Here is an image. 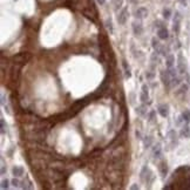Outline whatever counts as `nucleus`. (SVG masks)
Instances as JSON below:
<instances>
[{
	"label": "nucleus",
	"mask_w": 190,
	"mask_h": 190,
	"mask_svg": "<svg viewBox=\"0 0 190 190\" xmlns=\"http://www.w3.org/2000/svg\"><path fill=\"white\" fill-rule=\"evenodd\" d=\"M140 178L142 182H146L147 184L153 183V181L155 180V175L153 174V171L148 168V165H144L140 172Z\"/></svg>",
	"instance_id": "1"
},
{
	"label": "nucleus",
	"mask_w": 190,
	"mask_h": 190,
	"mask_svg": "<svg viewBox=\"0 0 190 190\" xmlns=\"http://www.w3.org/2000/svg\"><path fill=\"white\" fill-rule=\"evenodd\" d=\"M177 71L180 74H187L188 69H187V61H185V58L183 57L182 53H178L177 55Z\"/></svg>",
	"instance_id": "2"
},
{
	"label": "nucleus",
	"mask_w": 190,
	"mask_h": 190,
	"mask_svg": "<svg viewBox=\"0 0 190 190\" xmlns=\"http://www.w3.org/2000/svg\"><path fill=\"white\" fill-rule=\"evenodd\" d=\"M181 22H182V14L178 11H176L175 15H174V19H172V31H174V33H176V34L180 33Z\"/></svg>",
	"instance_id": "3"
},
{
	"label": "nucleus",
	"mask_w": 190,
	"mask_h": 190,
	"mask_svg": "<svg viewBox=\"0 0 190 190\" xmlns=\"http://www.w3.org/2000/svg\"><path fill=\"white\" fill-rule=\"evenodd\" d=\"M160 79H161L163 86H164L167 89H169V88L171 87V76H170L168 69H167V71H161V73H160Z\"/></svg>",
	"instance_id": "4"
},
{
	"label": "nucleus",
	"mask_w": 190,
	"mask_h": 190,
	"mask_svg": "<svg viewBox=\"0 0 190 190\" xmlns=\"http://www.w3.org/2000/svg\"><path fill=\"white\" fill-rule=\"evenodd\" d=\"M128 16H129V13H128V8L127 7H123L122 10H121L116 16V20L120 25H125L128 20Z\"/></svg>",
	"instance_id": "5"
},
{
	"label": "nucleus",
	"mask_w": 190,
	"mask_h": 190,
	"mask_svg": "<svg viewBox=\"0 0 190 190\" xmlns=\"http://www.w3.org/2000/svg\"><path fill=\"white\" fill-rule=\"evenodd\" d=\"M131 28H133V33L135 37H141L143 34V25L141 22H137V21H134L131 24Z\"/></svg>",
	"instance_id": "6"
},
{
	"label": "nucleus",
	"mask_w": 190,
	"mask_h": 190,
	"mask_svg": "<svg viewBox=\"0 0 190 190\" xmlns=\"http://www.w3.org/2000/svg\"><path fill=\"white\" fill-rule=\"evenodd\" d=\"M167 137H168V140L170 141V144H171L172 148H174L175 146H177L178 137H177V133H176V130H174V129L169 130L168 134H167Z\"/></svg>",
	"instance_id": "7"
},
{
	"label": "nucleus",
	"mask_w": 190,
	"mask_h": 190,
	"mask_svg": "<svg viewBox=\"0 0 190 190\" xmlns=\"http://www.w3.org/2000/svg\"><path fill=\"white\" fill-rule=\"evenodd\" d=\"M134 16L136 19L142 20V19H144V18H147V16H148V10L146 7H139L134 12Z\"/></svg>",
	"instance_id": "8"
},
{
	"label": "nucleus",
	"mask_w": 190,
	"mask_h": 190,
	"mask_svg": "<svg viewBox=\"0 0 190 190\" xmlns=\"http://www.w3.org/2000/svg\"><path fill=\"white\" fill-rule=\"evenodd\" d=\"M157 113L162 116V117H167L169 115V106L167 103H160L157 106Z\"/></svg>",
	"instance_id": "9"
},
{
	"label": "nucleus",
	"mask_w": 190,
	"mask_h": 190,
	"mask_svg": "<svg viewBox=\"0 0 190 190\" xmlns=\"http://www.w3.org/2000/svg\"><path fill=\"white\" fill-rule=\"evenodd\" d=\"M162 154H163V151H162L161 143H156L153 147V156H154V159H161Z\"/></svg>",
	"instance_id": "10"
},
{
	"label": "nucleus",
	"mask_w": 190,
	"mask_h": 190,
	"mask_svg": "<svg viewBox=\"0 0 190 190\" xmlns=\"http://www.w3.org/2000/svg\"><path fill=\"white\" fill-rule=\"evenodd\" d=\"M157 38L160 40H167L169 38V31L167 27H162L157 29Z\"/></svg>",
	"instance_id": "11"
},
{
	"label": "nucleus",
	"mask_w": 190,
	"mask_h": 190,
	"mask_svg": "<svg viewBox=\"0 0 190 190\" xmlns=\"http://www.w3.org/2000/svg\"><path fill=\"white\" fill-rule=\"evenodd\" d=\"M12 174H13L14 177H21V176H24V174H25V169H24V167H21V165H15V167H13V169H12Z\"/></svg>",
	"instance_id": "12"
},
{
	"label": "nucleus",
	"mask_w": 190,
	"mask_h": 190,
	"mask_svg": "<svg viewBox=\"0 0 190 190\" xmlns=\"http://www.w3.org/2000/svg\"><path fill=\"white\" fill-rule=\"evenodd\" d=\"M159 171H160V174H161L162 177H165L167 176V174H168V164H167V162L164 160L160 162V164H159Z\"/></svg>",
	"instance_id": "13"
},
{
	"label": "nucleus",
	"mask_w": 190,
	"mask_h": 190,
	"mask_svg": "<svg viewBox=\"0 0 190 190\" xmlns=\"http://www.w3.org/2000/svg\"><path fill=\"white\" fill-rule=\"evenodd\" d=\"M135 112H136V114H137V115H140V116H142V117H146V116L148 115L146 103H142L141 106L136 107V108H135Z\"/></svg>",
	"instance_id": "14"
},
{
	"label": "nucleus",
	"mask_w": 190,
	"mask_h": 190,
	"mask_svg": "<svg viewBox=\"0 0 190 190\" xmlns=\"http://www.w3.org/2000/svg\"><path fill=\"white\" fill-rule=\"evenodd\" d=\"M180 136L181 137H184V139H190V127L187 125H184L181 130H180Z\"/></svg>",
	"instance_id": "15"
},
{
	"label": "nucleus",
	"mask_w": 190,
	"mask_h": 190,
	"mask_svg": "<svg viewBox=\"0 0 190 190\" xmlns=\"http://www.w3.org/2000/svg\"><path fill=\"white\" fill-rule=\"evenodd\" d=\"M165 66L167 68H171L175 66V57L174 54H168L165 57Z\"/></svg>",
	"instance_id": "16"
},
{
	"label": "nucleus",
	"mask_w": 190,
	"mask_h": 190,
	"mask_svg": "<svg viewBox=\"0 0 190 190\" xmlns=\"http://www.w3.org/2000/svg\"><path fill=\"white\" fill-rule=\"evenodd\" d=\"M122 66H123V69H125V76H126V79L131 78L130 67H129V65L127 63V61H126V60H122Z\"/></svg>",
	"instance_id": "17"
},
{
	"label": "nucleus",
	"mask_w": 190,
	"mask_h": 190,
	"mask_svg": "<svg viewBox=\"0 0 190 190\" xmlns=\"http://www.w3.org/2000/svg\"><path fill=\"white\" fill-rule=\"evenodd\" d=\"M147 118H148V122L149 123H154V122H156V110H150L147 115Z\"/></svg>",
	"instance_id": "18"
},
{
	"label": "nucleus",
	"mask_w": 190,
	"mask_h": 190,
	"mask_svg": "<svg viewBox=\"0 0 190 190\" xmlns=\"http://www.w3.org/2000/svg\"><path fill=\"white\" fill-rule=\"evenodd\" d=\"M142 141H143V146H144L146 149H147V148H150L151 144H153V136H150V135L144 136Z\"/></svg>",
	"instance_id": "19"
},
{
	"label": "nucleus",
	"mask_w": 190,
	"mask_h": 190,
	"mask_svg": "<svg viewBox=\"0 0 190 190\" xmlns=\"http://www.w3.org/2000/svg\"><path fill=\"white\" fill-rule=\"evenodd\" d=\"M161 46H162V45H161V42H160V39H159V38L156 39V38L154 37V38L151 39V47H153L155 50H156V52L160 49V47H161Z\"/></svg>",
	"instance_id": "20"
},
{
	"label": "nucleus",
	"mask_w": 190,
	"mask_h": 190,
	"mask_svg": "<svg viewBox=\"0 0 190 190\" xmlns=\"http://www.w3.org/2000/svg\"><path fill=\"white\" fill-rule=\"evenodd\" d=\"M162 15H163V18L165 20H169L171 18V15H172V11L170 8H168V7H164L163 11H162Z\"/></svg>",
	"instance_id": "21"
},
{
	"label": "nucleus",
	"mask_w": 190,
	"mask_h": 190,
	"mask_svg": "<svg viewBox=\"0 0 190 190\" xmlns=\"http://www.w3.org/2000/svg\"><path fill=\"white\" fill-rule=\"evenodd\" d=\"M181 116H182V118H183V121H184L185 123H189L190 122V110L189 109H184L182 112Z\"/></svg>",
	"instance_id": "22"
},
{
	"label": "nucleus",
	"mask_w": 190,
	"mask_h": 190,
	"mask_svg": "<svg viewBox=\"0 0 190 190\" xmlns=\"http://www.w3.org/2000/svg\"><path fill=\"white\" fill-rule=\"evenodd\" d=\"M181 81H182V80H181V78H178V76L172 78V79H171V87H176V86L181 84V83H182Z\"/></svg>",
	"instance_id": "23"
},
{
	"label": "nucleus",
	"mask_w": 190,
	"mask_h": 190,
	"mask_svg": "<svg viewBox=\"0 0 190 190\" xmlns=\"http://www.w3.org/2000/svg\"><path fill=\"white\" fill-rule=\"evenodd\" d=\"M140 100H141V102H142V103H147V102H148V100H149V94L141 92V94H140Z\"/></svg>",
	"instance_id": "24"
},
{
	"label": "nucleus",
	"mask_w": 190,
	"mask_h": 190,
	"mask_svg": "<svg viewBox=\"0 0 190 190\" xmlns=\"http://www.w3.org/2000/svg\"><path fill=\"white\" fill-rule=\"evenodd\" d=\"M154 25H155V27H157V29L159 28H162V27H165V22L162 21V20H155L154 21Z\"/></svg>",
	"instance_id": "25"
},
{
	"label": "nucleus",
	"mask_w": 190,
	"mask_h": 190,
	"mask_svg": "<svg viewBox=\"0 0 190 190\" xmlns=\"http://www.w3.org/2000/svg\"><path fill=\"white\" fill-rule=\"evenodd\" d=\"M188 88H189V86L187 83H181V88H180V92L181 94H185L188 92Z\"/></svg>",
	"instance_id": "26"
},
{
	"label": "nucleus",
	"mask_w": 190,
	"mask_h": 190,
	"mask_svg": "<svg viewBox=\"0 0 190 190\" xmlns=\"http://www.w3.org/2000/svg\"><path fill=\"white\" fill-rule=\"evenodd\" d=\"M150 60H151V62H155L156 63V61H159V53L156 50L154 52V53L151 54V57H150Z\"/></svg>",
	"instance_id": "27"
},
{
	"label": "nucleus",
	"mask_w": 190,
	"mask_h": 190,
	"mask_svg": "<svg viewBox=\"0 0 190 190\" xmlns=\"http://www.w3.org/2000/svg\"><path fill=\"white\" fill-rule=\"evenodd\" d=\"M155 78V73L153 71H147L146 72V79L147 80H153Z\"/></svg>",
	"instance_id": "28"
},
{
	"label": "nucleus",
	"mask_w": 190,
	"mask_h": 190,
	"mask_svg": "<svg viewBox=\"0 0 190 190\" xmlns=\"http://www.w3.org/2000/svg\"><path fill=\"white\" fill-rule=\"evenodd\" d=\"M10 188V181L8 180H3L1 181V189H8Z\"/></svg>",
	"instance_id": "29"
},
{
	"label": "nucleus",
	"mask_w": 190,
	"mask_h": 190,
	"mask_svg": "<svg viewBox=\"0 0 190 190\" xmlns=\"http://www.w3.org/2000/svg\"><path fill=\"white\" fill-rule=\"evenodd\" d=\"M12 184H13L15 188H19V187H20V185H19V184H20V181H19L18 178H15V177H14V178L12 180Z\"/></svg>",
	"instance_id": "30"
},
{
	"label": "nucleus",
	"mask_w": 190,
	"mask_h": 190,
	"mask_svg": "<svg viewBox=\"0 0 190 190\" xmlns=\"http://www.w3.org/2000/svg\"><path fill=\"white\" fill-rule=\"evenodd\" d=\"M135 135H136V137L139 140H143V137H142V134H141V131L140 130H135Z\"/></svg>",
	"instance_id": "31"
},
{
	"label": "nucleus",
	"mask_w": 190,
	"mask_h": 190,
	"mask_svg": "<svg viewBox=\"0 0 190 190\" xmlns=\"http://www.w3.org/2000/svg\"><path fill=\"white\" fill-rule=\"evenodd\" d=\"M142 92L149 94V88H148V86H147V84H142Z\"/></svg>",
	"instance_id": "32"
},
{
	"label": "nucleus",
	"mask_w": 190,
	"mask_h": 190,
	"mask_svg": "<svg viewBox=\"0 0 190 190\" xmlns=\"http://www.w3.org/2000/svg\"><path fill=\"white\" fill-rule=\"evenodd\" d=\"M107 27L109 28L110 33H113V26H112V21H110V19H108V20H107Z\"/></svg>",
	"instance_id": "33"
},
{
	"label": "nucleus",
	"mask_w": 190,
	"mask_h": 190,
	"mask_svg": "<svg viewBox=\"0 0 190 190\" xmlns=\"http://www.w3.org/2000/svg\"><path fill=\"white\" fill-rule=\"evenodd\" d=\"M1 133L5 134V120L1 118Z\"/></svg>",
	"instance_id": "34"
},
{
	"label": "nucleus",
	"mask_w": 190,
	"mask_h": 190,
	"mask_svg": "<svg viewBox=\"0 0 190 190\" xmlns=\"http://www.w3.org/2000/svg\"><path fill=\"white\" fill-rule=\"evenodd\" d=\"M97 1V4H100V5H105L106 4V0H96Z\"/></svg>",
	"instance_id": "35"
},
{
	"label": "nucleus",
	"mask_w": 190,
	"mask_h": 190,
	"mask_svg": "<svg viewBox=\"0 0 190 190\" xmlns=\"http://www.w3.org/2000/svg\"><path fill=\"white\" fill-rule=\"evenodd\" d=\"M178 3H181L183 6H187V0H178Z\"/></svg>",
	"instance_id": "36"
},
{
	"label": "nucleus",
	"mask_w": 190,
	"mask_h": 190,
	"mask_svg": "<svg viewBox=\"0 0 190 190\" xmlns=\"http://www.w3.org/2000/svg\"><path fill=\"white\" fill-rule=\"evenodd\" d=\"M130 189H140V187H139V185H136V184H134V185L130 187Z\"/></svg>",
	"instance_id": "37"
},
{
	"label": "nucleus",
	"mask_w": 190,
	"mask_h": 190,
	"mask_svg": "<svg viewBox=\"0 0 190 190\" xmlns=\"http://www.w3.org/2000/svg\"><path fill=\"white\" fill-rule=\"evenodd\" d=\"M129 1H130L131 4H137V3L140 1V0H129Z\"/></svg>",
	"instance_id": "38"
}]
</instances>
